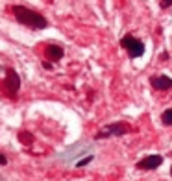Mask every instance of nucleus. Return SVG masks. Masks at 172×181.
<instances>
[{"label":"nucleus","mask_w":172,"mask_h":181,"mask_svg":"<svg viewBox=\"0 0 172 181\" xmlns=\"http://www.w3.org/2000/svg\"><path fill=\"white\" fill-rule=\"evenodd\" d=\"M13 15L15 19L19 20L20 24H24L28 28H34V30H45L48 26V20L35 13V11H31V9L24 7V6H13Z\"/></svg>","instance_id":"nucleus-1"},{"label":"nucleus","mask_w":172,"mask_h":181,"mask_svg":"<svg viewBox=\"0 0 172 181\" xmlns=\"http://www.w3.org/2000/svg\"><path fill=\"white\" fill-rule=\"evenodd\" d=\"M128 131H132V126L126 124V122H115V124H109L102 127V130L96 133L94 139H107V137H120V135H126Z\"/></svg>","instance_id":"nucleus-2"},{"label":"nucleus","mask_w":172,"mask_h":181,"mask_svg":"<svg viewBox=\"0 0 172 181\" xmlns=\"http://www.w3.org/2000/svg\"><path fill=\"white\" fill-rule=\"evenodd\" d=\"M120 46L124 50H128V54H130V57H141L144 54V45H143V41H139L135 39L133 35H124L120 39Z\"/></svg>","instance_id":"nucleus-3"},{"label":"nucleus","mask_w":172,"mask_h":181,"mask_svg":"<svg viewBox=\"0 0 172 181\" xmlns=\"http://www.w3.org/2000/svg\"><path fill=\"white\" fill-rule=\"evenodd\" d=\"M2 87H4V92L9 94V96H15V94L19 92V89H20V78H19V74L15 70H11V69L7 70Z\"/></svg>","instance_id":"nucleus-4"},{"label":"nucleus","mask_w":172,"mask_h":181,"mask_svg":"<svg viewBox=\"0 0 172 181\" xmlns=\"http://www.w3.org/2000/svg\"><path fill=\"white\" fill-rule=\"evenodd\" d=\"M161 163H163V155L154 153V155H146L144 159H141L137 163V168L139 170H156L157 166H161Z\"/></svg>","instance_id":"nucleus-5"},{"label":"nucleus","mask_w":172,"mask_h":181,"mask_svg":"<svg viewBox=\"0 0 172 181\" xmlns=\"http://www.w3.org/2000/svg\"><path fill=\"white\" fill-rule=\"evenodd\" d=\"M150 83H152V87L157 89V91L172 89V78H168V76H152L150 78Z\"/></svg>","instance_id":"nucleus-6"},{"label":"nucleus","mask_w":172,"mask_h":181,"mask_svg":"<svg viewBox=\"0 0 172 181\" xmlns=\"http://www.w3.org/2000/svg\"><path fill=\"white\" fill-rule=\"evenodd\" d=\"M63 48L61 46H58V45H48L46 48H45V56H46V59L48 61H52V63H56V61H59L61 57H63Z\"/></svg>","instance_id":"nucleus-7"},{"label":"nucleus","mask_w":172,"mask_h":181,"mask_svg":"<svg viewBox=\"0 0 172 181\" xmlns=\"http://www.w3.org/2000/svg\"><path fill=\"white\" fill-rule=\"evenodd\" d=\"M19 141H20V144L30 146L31 142H34V135H31L30 131H19Z\"/></svg>","instance_id":"nucleus-8"},{"label":"nucleus","mask_w":172,"mask_h":181,"mask_svg":"<svg viewBox=\"0 0 172 181\" xmlns=\"http://www.w3.org/2000/svg\"><path fill=\"white\" fill-rule=\"evenodd\" d=\"M161 122H163L165 126H172V107L167 109L163 115H161Z\"/></svg>","instance_id":"nucleus-9"},{"label":"nucleus","mask_w":172,"mask_h":181,"mask_svg":"<svg viewBox=\"0 0 172 181\" xmlns=\"http://www.w3.org/2000/svg\"><path fill=\"white\" fill-rule=\"evenodd\" d=\"M91 159H93V157H85V159H83V161H78V165H76V166H78V168H82V166H85V165H87V163H91Z\"/></svg>","instance_id":"nucleus-10"},{"label":"nucleus","mask_w":172,"mask_h":181,"mask_svg":"<svg viewBox=\"0 0 172 181\" xmlns=\"http://www.w3.org/2000/svg\"><path fill=\"white\" fill-rule=\"evenodd\" d=\"M170 6H172V0H161V7H163V9H167Z\"/></svg>","instance_id":"nucleus-11"},{"label":"nucleus","mask_w":172,"mask_h":181,"mask_svg":"<svg viewBox=\"0 0 172 181\" xmlns=\"http://www.w3.org/2000/svg\"><path fill=\"white\" fill-rule=\"evenodd\" d=\"M0 165H7V159H6V155H2V153H0Z\"/></svg>","instance_id":"nucleus-12"},{"label":"nucleus","mask_w":172,"mask_h":181,"mask_svg":"<svg viewBox=\"0 0 172 181\" xmlns=\"http://www.w3.org/2000/svg\"><path fill=\"white\" fill-rule=\"evenodd\" d=\"M43 67H45L46 70H50V69H52V63H50V61H45V63H43Z\"/></svg>","instance_id":"nucleus-13"},{"label":"nucleus","mask_w":172,"mask_h":181,"mask_svg":"<svg viewBox=\"0 0 172 181\" xmlns=\"http://www.w3.org/2000/svg\"><path fill=\"white\" fill-rule=\"evenodd\" d=\"M170 176H172V166H170Z\"/></svg>","instance_id":"nucleus-14"}]
</instances>
